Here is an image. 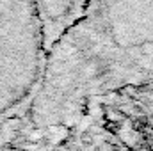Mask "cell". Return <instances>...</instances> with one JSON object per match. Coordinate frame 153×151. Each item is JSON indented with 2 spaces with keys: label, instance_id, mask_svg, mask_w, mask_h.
Segmentation results:
<instances>
[{
  "label": "cell",
  "instance_id": "obj_1",
  "mask_svg": "<svg viewBox=\"0 0 153 151\" xmlns=\"http://www.w3.org/2000/svg\"><path fill=\"white\" fill-rule=\"evenodd\" d=\"M153 75V0H89L46 57L34 105L46 114Z\"/></svg>",
  "mask_w": 153,
  "mask_h": 151
},
{
  "label": "cell",
  "instance_id": "obj_2",
  "mask_svg": "<svg viewBox=\"0 0 153 151\" xmlns=\"http://www.w3.org/2000/svg\"><path fill=\"white\" fill-rule=\"evenodd\" d=\"M48 50L34 0H0V124L34 103Z\"/></svg>",
  "mask_w": 153,
  "mask_h": 151
},
{
  "label": "cell",
  "instance_id": "obj_3",
  "mask_svg": "<svg viewBox=\"0 0 153 151\" xmlns=\"http://www.w3.org/2000/svg\"><path fill=\"white\" fill-rule=\"evenodd\" d=\"M34 2L43 25L45 44L48 52L57 43V39L82 18L89 4V0H34Z\"/></svg>",
  "mask_w": 153,
  "mask_h": 151
}]
</instances>
